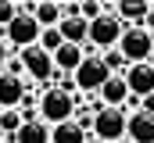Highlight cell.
I'll return each mask as SVG.
<instances>
[{
    "label": "cell",
    "mask_w": 154,
    "mask_h": 143,
    "mask_svg": "<svg viewBox=\"0 0 154 143\" xmlns=\"http://www.w3.org/2000/svg\"><path fill=\"white\" fill-rule=\"evenodd\" d=\"M0 143H4V140H0Z\"/></svg>",
    "instance_id": "25"
},
{
    "label": "cell",
    "mask_w": 154,
    "mask_h": 143,
    "mask_svg": "<svg viewBox=\"0 0 154 143\" xmlns=\"http://www.w3.org/2000/svg\"><path fill=\"white\" fill-rule=\"evenodd\" d=\"M97 97H100L104 107H125V100H129V86H125L122 75H111V79L97 90Z\"/></svg>",
    "instance_id": "12"
},
{
    "label": "cell",
    "mask_w": 154,
    "mask_h": 143,
    "mask_svg": "<svg viewBox=\"0 0 154 143\" xmlns=\"http://www.w3.org/2000/svg\"><path fill=\"white\" fill-rule=\"evenodd\" d=\"M57 32H61V39H65V43L86 47V36H90V22H82V18H61Z\"/></svg>",
    "instance_id": "14"
},
{
    "label": "cell",
    "mask_w": 154,
    "mask_h": 143,
    "mask_svg": "<svg viewBox=\"0 0 154 143\" xmlns=\"http://www.w3.org/2000/svg\"><path fill=\"white\" fill-rule=\"evenodd\" d=\"M143 29L154 32V7H147V14H143Z\"/></svg>",
    "instance_id": "22"
},
{
    "label": "cell",
    "mask_w": 154,
    "mask_h": 143,
    "mask_svg": "<svg viewBox=\"0 0 154 143\" xmlns=\"http://www.w3.org/2000/svg\"><path fill=\"white\" fill-rule=\"evenodd\" d=\"M125 140L129 143H154V118L133 111L129 122H125Z\"/></svg>",
    "instance_id": "11"
},
{
    "label": "cell",
    "mask_w": 154,
    "mask_h": 143,
    "mask_svg": "<svg viewBox=\"0 0 154 143\" xmlns=\"http://www.w3.org/2000/svg\"><path fill=\"white\" fill-rule=\"evenodd\" d=\"M25 79H14L7 72H0V111H18L22 97H25Z\"/></svg>",
    "instance_id": "9"
},
{
    "label": "cell",
    "mask_w": 154,
    "mask_h": 143,
    "mask_svg": "<svg viewBox=\"0 0 154 143\" xmlns=\"http://www.w3.org/2000/svg\"><path fill=\"white\" fill-rule=\"evenodd\" d=\"M147 7H151V4H118V14H115V18L125 25V18H143Z\"/></svg>",
    "instance_id": "19"
},
{
    "label": "cell",
    "mask_w": 154,
    "mask_h": 143,
    "mask_svg": "<svg viewBox=\"0 0 154 143\" xmlns=\"http://www.w3.org/2000/svg\"><path fill=\"white\" fill-rule=\"evenodd\" d=\"M22 111H0V132H7V136H14L18 129H22Z\"/></svg>",
    "instance_id": "18"
},
{
    "label": "cell",
    "mask_w": 154,
    "mask_h": 143,
    "mask_svg": "<svg viewBox=\"0 0 154 143\" xmlns=\"http://www.w3.org/2000/svg\"><path fill=\"white\" fill-rule=\"evenodd\" d=\"M36 111H39L36 118L43 125H61V122L75 118V97H72L68 90H61V86H50V90H43Z\"/></svg>",
    "instance_id": "1"
},
{
    "label": "cell",
    "mask_w": 154,
    "mask_h": 143,
    "mask_svg": "<svg viewBox=\"0 0 154 143\" xmlns=\"http://www.w3.org/2000/svg\"><path fill=\"white\" fill-rule=\"evenodd\" d=\"M11 143H50V125H43L39 118L22 122V129L11 136Z\"/></svg>",
    "instance_id": "13"
},
{
    "label": "cell",
    "mask_w": 154,
    "mask_h": 143,
    "mask_svg": "<svg viewBox=\"0 0 154 143\" xmlns=\"http://www.w3.org/2000/svg\"><path fill=\"white\" fill-rule=\"evenodd\" d=\"M14 18H18V4L14 0H0V29H7Z\"/></svg>",
    "instance_id": "20"
},
{
    "label": "cell",
    "mask_w": 154,
    "mask_h": 143,
    "mask_svg": "<svg viewBox=\"0 0 154 143\" xmlns=\"http://www.w3.org/2000/svg\"><path fill=\"white\" fill-rule=\"evenodd\" d=\"M18 61H22L25 75L36 79V82H50V79H54V57H50L47 50H39V47H25V50H18Z\"/></svg>",
    "instance_id": "6"
},
{
    "label": "cell",
    "mask_w": 154,
    "mask_h": 143,
    "mask_svg": "<svg viewBox=\"0 0 154 143\" xmlns=\"http://www.w3.org/2000/svg\"><path fill=\"white\" fill-rule=\"evenodd\" d=\"M122 22L115 14H100L97 22H90V36H86V54H97V50H115L118 39H122Z\"/></svg>",
    "instance_id": "3"
},
{
    "label": "cell",
    "mask_w": 154,
    "mask_h": 143,
    "mask_svg": "<svg viewBox=\"0 0 154 143\" xmlns=\"http://www.w3.org/2000/svg\"><path fill=\"white\" fill-rule=\"evenodd\" d=\"M50 57H54V72L72 75V72H75L79 65L86 61V50H82V47H75V43H61V47H57Z\"/></svg>",
    "instance_id": "10"
},
{
    "label": "cell",
    "mask_w": 154,
    "mask_h": 143,
    "mask_svg": "<svg viewBox=\"0 0 154 143\" xmlns=\"http://www.w3.org/2000/svg\"><path fill=\"white\" fill-rule=\"evenodd\" d=\"M36 39H39V25H36V18L18 11V18L7 25V39H4V43H11V47L25 50V47H36Z\"/></svg>",
    "instance_id": "7"
},
{
    "label": "cell",
    "mask_w": 154,
    "mask_h": 143,
    "mask_svg": "<svg viewBox=\"0 0 154 143\" xmlns=\"http://www.w3.org/2000/svg\"><path fill=\"white\" fill-rule=\"evenodd\" d=\"M125 122H129L125 107H100L93 114V140H100V143L125 140Z\"/></svg>",
    "instance_id": "4"
},
{
    "label": "cell",
    "mask_w": 154,
    "mask_h": 143,
    "mask_svg": "<svg viewBox=\"0 0 154 143\" xmlns=\"http://www.w3.org/2000/svg\"><path fill=\"white\" fill-rule=\"evenodd\" d=\"M32 18H36L39 29H57L61 25V4H54V0L32 4Z\"/></svg>",
    "instance_id": "15"
},
{
    "label": "cell",
    "mask_w": 154,
    "mask_h": 143,
    "mask_svg": "<svg viewBox=\"0 0 154 143\" xmlns=\"http://www.w3.org/2000/svg\"><path fill=\"white\" fill-rule=\"evenodd\" d=\"M118 143H129V140H118Z\"/></svg>",
    "instance_id": "24"
},
{
    "label": "cell",
    "mask_w": 154,
    "mask_h": 143,
    "mask_svg": "<svg viewBox=\"0 0 154 143\" xmlns=\"http://www.w3.org/2000/svg\"><path fill=\"white\" fill-rule=\"evenodd\" d=\"M125 86H129V97H147V93H154V65L151 61H140V65H129L125 68Z\"/></svg>",
    "instance_id": "8"
},
{
    "label": "cell",
    "mask_w": 154,
    "mask_h": 143,
    "mask_svg": "<svg viewBox=\"0 0 154 143\" xmlns=\"http://www.w3.org/2000/svg\"><path fill=\"white\" fill-rule=\"evenodd\" d=\"M118 54L125 65H140L154 57V32H147L143 25H125L122 39H118Z\"/></svg>",
    "instance_id": "2"
},
{
    "label": "cell",
    "mask_w": 154,
    "mask_h": 143,
    "mask_svg": "<svg viewBox=\"0 0 154 143\" xmlns=\"http://www.w3.org/2000/svg\"><path fill=\"white\" fill-rule=\"evenodd\" d=\"M86 143H100V140H93V136H86Z\"/></svg>",
    "instance_id": "23"
},
{
    "label": "cell",
    "mask_w": 154,
    "mask_h": 143,
    "mask_svg": "<svg viewBox=\"0 0 154 143\" xmlns=\"http://www.w3.org/2000/svg\"><path fill=\"white\" fill-rule=\"evenodd\" d=\"M61 43H65V39H61V32H57V29H39V39H36V47H39V50L54 54Z\"/></svg>",
    "instance_id": "17"
},
{
    "label": "cell",
    "mask_w": 154,
    "mask_h": 143,
    "mask_svg": "<svg viewBox=\"0 0 154 143\" xmlns=\"http://www.w3.org/2000/svg\"><path fill=\"white\" fill-rule=\"evenodd\" d=\"M50 143H86V132L75 125V118H68L61 125H50Z\"/></svg>",
    "instance_id": "16"
},
{
    "label": "cell",
    "mask_w": 154,
    "mask_h": 143,
    "mask_svg": "<svg viewBox=\"0 0 154 143\" xmlns=\"http://www.w3.org/2000/svg\"><path fill=\"white\" fill-rule=\"evenodd\" d=\"M108 79H111V72H108V65L100 61V54H86V61L72 72V86L82 90V93H90V97H93Z\"/></svg>",
    "instance_id": "5"
},
{
    "label": "cell",
    "mask_w": 154,
    "mask_h": 143,
    "mask_svg": "<svg viewBox=\"0 0 154 143\" xmlns=\"http://www.w3.org/2000/svg\"><path fill=\"white\" fill-rule=\"evenodd\" d=\"M140 114H151V118H154V93L140 97Z\"/></svg>",
    "instance_id": "21"
}]
</instances>
